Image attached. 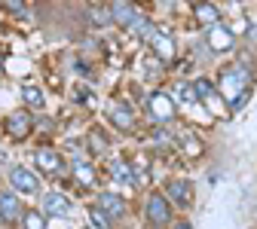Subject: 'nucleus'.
I'll list each match as a JSON object with an SVG mask.
<instances>
[{
    "label": "nucleus",
    "instance_id": "6",
    "mask_svg": "<svg viewBox=\"0 0 257 229\" xmlns=\"http://www.w3.org/2000/svg\"><path fill=\"white\" fill-rule=\"evenodd\" d=\"M7 135L10 138H28L31 135V113L28 110H16L7 116Z\"/></svg>",
    "mask_w": 257,
    "mask_h": 229
},
{
    "label": "nucleus",
    "instance_id": "8",
    "mask_svg": "<svg viewBox=\"0 0 257 229\" xmlns=\"http://www.w3.org/2000/svg\"><path fill=\"white\" fill-rule=\"evenodd\" d=\"M193 89H196L199 101H205L211 107V113H223V101H220V95L214 92V86L208 80H196V83H193Z\"/></svg>",
    "mask_w": 257,
    "mask_h": 229
},
{
    "label": "nucleus",
    "instance_id": "23",
    "mask_svg": "<svg viewBox=\"0 0 257 229\" xmlns=\"http://www.w3.org/2000/svg\"><path fill=\"white\" fill-rule=\"evenodd\" d=\"M89 220H92V226H95V229H110V217H107L101 208H95V205L89 208Z\"/></svg>",
    "mask_w": 257,
    "mask_h": 229
},
{
    "label": "nucleus",
    "instance_id": "21",
    "mask_svg": "<svg viewBox=\"0 0 257 229\" xmlns=\"http://www.w3.org/2000/svg\"><path fill=\"white\" fill-rule=\"evenodd\" d=\"M22 98H25L31 107H43V101H46L43 92H40L37 86H22Z\"/></svg>",
    "mask_w": 257,
    "mask_h": 229
},
{
    "label": "nucleus",
    "instance_id": "27",
    "mask_svg": "<svg viewBox=\"0 0 257 229\" xmlns=\"http://www.w3.org/2000/svg\"><path fill=\"white\" fill-rule=\"evenodd\" d=\"M178 229H190V226H187V223H181V226H178Z\"/></svg>",
    "mask_w": 257,
    "mask_h": 229
},
{
    "label": "nucleus",
    "instance_id": "2",
    "mask_svg": "<svg viewBox=\"0 0 257 229\" xmlns=\"http://www.w3.org/2000/svg\"><path fill=\"white\" fill-rule=\"evenodd\" d=\"M144 214H147V220H150V223L166 226V223H169V217H172L169 195H163V192H150V195H147V205H144Z\"/></svg>",
    "mask_w": 257,
    "mask_h": 229
},
{
    "label": "nucleus",
    "instance_id": "1",
    "mask_svg": "<svg viewBox=\"0 0 257 229\" xmlns=\"http://www.w3.org/2000/svg\"><path fill=\"white\" fill-rule=\"evenodd\" d=\"M251 83V74L242 68V64H236V68H230V71H223L220 74V92L227 95V101H230V110H239V104H242V86H248Z\"/></svg>",
    "mask_w": 257,
    "mask_h": 229
},
{
    "label": "nucleus",
    "instance_id": "13",
    "mask_svg": "<svg viewBox=\"0 0 257 229\" xmlns=\"http://www.w3.org/2000/svg\"><path fill=\"white\" fill-rule=\"evenodd\" d=\"M107 116H110V122L119 125V128H132V125H135L132 110H128V104H122V101H113L110 110H107Z\"/></svg>",
    "mask_w": 257,
    "mask_h": 229
},
{
    "label": "nucleus",
    "instance_id": "24",
    "mask_svg": "<svg viewBox=\"0 0 257 229\" xmlns=\"http://www.w3.org/2000/svg\"><path fill=\"white\" fill-rule=\"evenodd\" d=\"M22 220H25V229H46V220L40 211H25Z\"/></svg>",
    "mask_w": 257,
    "mask_h": 229
},
{
    "label": "nucleus",
    "instance_id": "20",
    "mask_svg": "<svg viewBox=\"0 0 257 229\" xmlns=\"http://www.w3.org/2000/svg\"><path fill=\"white\" fill-rule=\"evenodd\" d=\"M178 141L184 144V150H187L190 156H199V153L205 150V147H202V141H199V138H193L190 132H181V135H178Z\"/></svg>",
    "mask_w": 257,
    "mask_h": 229
},
{
    "label": "nucleus",
    "instance_id": "22",
    "mask_svg": "<svg viewBox=\"0 0 257 229\" xmlns=\"http://www.w3.org/2000/svg\"><path fill=\"white\" fill-rule=\"evenodd\" d=\"M175 95L181 98L184 104H196V101H199V95H196V89H193L190 83H178V86H175Z\"/></svg>",
    "mask_w": 257,
    "mask_h": 229
},
{
    "label": "nucleus",
    "instance_id": "18",
    "mask_svg": "<svg viewBox=\"0 0 257 229\" xmlns=\"http://www.w3.org/2000/svg\"><path fill=\"white\" fill-rule=\"evenodd\" d=\"M37 165H40L43 171H49V174H52V171H58V168H61V159H58L52 150H37Z\"/></svg>",
    "mask_w": 257,
    "mask_h": 229
},
{
    "label": "nucleus",
    "instance_id": "11",
    "mask_svg": "<svg viewBox=\"0 0 257 229\" xmlns=\"http://www.w3.org/2000/svg\"><path fill=\"white\" fill-rule=\"evenodd\" d=\"M0 217H4L7 223H16L19 217H25L22 214V202L16 199L13 192H0Z\"/></svg>",
    "mask_w": 257,
    "mask_h": 229
},
{
    "label": "nucleus",
    "instance_id": "26",
    "mask_svg": "<svg viewBox=\"0 0 257 229\" xmlns=\"http://www.w3.org/2000/svg\"><path fill=\"white\" fill-rule=\"evenodd\" d=\"M248 37H251V43H257V28H251V31H248Z\"/></svg>",
    "mask_w": 257,
    "mask_h": 229
},
{
    "label": "nucleus",
    "instance_id": "16",
    "mask_svg": "<svg viewBox=\"0 0 257 229\" xmlns=\"http://www.w3.org/2000/svg\"><path fill=\"white\" fill-rule=\"evenodd\" d=\"M150 46L156 49V55L163 58V61H172L175 58V43H172V37L166 34V31H156V37L150 40Z\"/></svg>",
    "mask_w": 257,
    "mask_h": 229
},
{
    "label": "nucleus",
    "instance_id": "25",
    "mask_svg": "<svg viewBox=\"0 0 257 229\" xmlns=\"http://www.w3.org/2000/svg\"><path fill=\"white\" fill-rule=\"evenodd\" d=\"M7 10H16V13H25V4H4Z\"/></svg>",
    "mask_w": 257,
    "mask_h": 229
},
{
    "label": "nucleus",
    "instance_id": "9",
    "mask_svg": "<svg viewBox=\"0 0 257 229\" xmlns=\"http://www.w3.org/2000/svg\"><path fill=\"white\" fill-rule=\"evenodd\" d=\"M110 16H113V25H119V28H128L141 19L135 4H110Z\"/></svg>",
    "mask_w": 257,
    "mask_h": 229
},
{
    "label": "nucleus",
    "instance_id": "4",
    "mask_svg": "<svg viewBox=\"0 0 257 229\" xmlns=\"http://www.w3.org/2000/svg\"><path fill=\"white\" fill-rule=\"evenodd\" d=\"M147 110L156 122H169L175 116V101H172V95L169 92H153L147 98Z\"/></svg>",
    "mask_w": 257,
    "mask_h": 229
},
{
    "label": "nucleus",
    "instance_id": "7",
    "mask_svg": "<svg viewBox=\"0 0 257 229\" xmlns=\"http://www.w3.org/2000/svg\"><path fill=\"white\" fill-rule=\"evenodd\" d=\"M169 202H175L178 208H190L193 205V183L190 180H172L169 183Z\"/></svg>",
    "mask_w": 257,
    "mask_h": 229
},
{
    "label": "nucleus",
    "instance_id": "5",
    "mask_svg": "<svg viewBox=\"0 0 257 229\" xmlns=\"http://www.w3.org/2000/svg\"><path fill=\"white\" fill-rule=\"evenodd\" d=\"M43 211H46V217L64 220V217H71L74 205H71L68 195H61V192H46V195H43Z\"/></svg>",
    "mask_w": 257,
    "mask_h": 229
},
{
    "label": "nucleus",
    "instance_id": "17",
    "mask_svg": "<svg viewBox=\"0 0 257 229\" xmlns=\"http://www.w3.org/2000/svg\"><path fill=\"white\" fill-rule=\"evenodd\" d=\"M110 174H113L116 183H135L132 168H128V162H122V159H113V162H110Z\"/></svg>",
    "mask_w": 257,
    "mask_h": 229
},
{
    "label": "nucleus",
    "instance_id": "10",
    "mask_svg": "<svg viewBox=\"0 0 257 229\" xmlns=\"http://www.w3.org/2000/svg\"><path fill=\"white\" fill-rule=\"evenodd\" d=\"M95 208H101V211H104V214L113 220V217H122V211H125V202L119 199L116 192H101L98 199H95Z\"/></svg>",
    "mask_w": 257,
    "mask_h": 229
},
{
    "label": "nucleus",
    "instance_id": "19",
    "mask_svg": "<svg viewBox=\"0 0 257 229\" xmlns=\"http://www.w3.org/2000/svg\"><path fill=\"white\" fill-rule=\"evenodd\" d=\"M89 22L92 25H110L113 22V16H110V7H104V4H95V7H89Z\"/></svg>",
    "mask_w": 257,
    "mask_h": 229
},
{
    "label": "nucleus",
    "instance_id": "12",
    "mask_svg": "<svg viewBox=\"0 0 257 229\" xmlns=\"http://www.w3.org/2000/svg\"><path fill=\"white\" fill-rule=\"evenodd\" d=\"M193 16H196V22H199V25H205L208 31L220 25V10H217V7H211V4H196V7H193Z\"/></svg>",
    "mask_w": 257,
    "mask_h": 229
},
{
    "label": "nucleus",
    "instance_id": "14",
    "mask_svg": "<svg viewBox=\"0 0 257 229\" xmlns=\"http://www.w3.org/2000/svg\"><path fill=\"white\" fill-rule=\"evenodd\" d=\"M71 174L80 186H95V168L89 165L86 159H74L71 162Z\"/></svg>",
    "mask_w": 257,
    "mask_h": 229
},
{
    "label": "nucleus",
    "instance_id": "15",
    "mask_svg": "<svg viewBox=\"0 0 257 229\" xmlns=\"http://www.w3.org/2000/svg\"><path fill=\"white\" fill-rule=\"evenodd\" d=\"M208 43H211V49H217V52H223V49H233V43H236V37L230 34L223 25H217V28H211L208 31Z\"/></svg>",
    "mask_w": 257,
    "mask_h": 229
},
{
    "label": "nucleus",
    "instance_id": "3",
    "mask_svg": "<svg viewBox=\"0 0 257 229\" xmlns=\"http://www.w3.org/2000/svg\"><path fill=\"white\" fill-rule=\"evenodd\" d=\"M10 183H13V189L22 192V195H37V192H40V180H37V174H34V171H28L25 165L10 168Z\"/></svg>",
    "mask_w": 257,
    "mask_h": 229
}]
</instances>
